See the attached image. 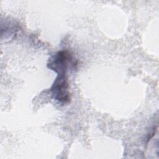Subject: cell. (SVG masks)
Returning a JSON list of instances; mask_svg holds the SVG:
<instances>
[{"mask_svg":"<svg viewBox=\"0 0 159 159\" xmlns=\"http://www.w3.org/2000/svg\"><path fill=\"white\" fill-rule=\"evenodd\" d=\"M77 65L72 54L68 50H61L49 58L47 63L48 68L57 73V75L67 74L68 68Z\"/></svg>","mask_w":159,"mask_h":159,"instance_id":"obj_1","label":"cell"},{"mask_svg":"<svg viewBox=\"0 0 159 159\" xmlns=\"http://www.w3.org/2000/svg\"><path fill=\"white\" fill-rule=\"evenodd\" d=\"M69 88L67 74L58 75L50 88L54 99L62 104L69 102L71 99Z\"/></svg>","mask_w":159,"mask_h":159,"instance_id":"obj_2","label":"cell"}]
</instances>
